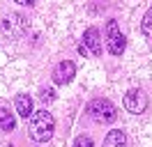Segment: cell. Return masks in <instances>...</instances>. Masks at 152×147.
Here are the masks:
<instances>
[{
  "instance_id": "cell-1",
  "label": "cell",
  "mask_w": 152,
  "mask_h": 147,
  "mask_svg": "<svg viewBox=\"0 0 152 147\" xmlns=\"http://www.w3.org/2000/svg\"><path fill=\"white\" fill-rule=\"evenodd\" d=\"M56 131V119L48 110H35L28 122V133L35 143H48Z\"/></svg>"
},
{
  "instance_id": "cell-2",
  "label": "cell",
  "mask_w": 152,
  "mask_h": 147,
  "mask_svg": "<svg viewBox=\"0 0 152 147\" xmlns=\"http://www.w3.org/2000/svg\"><path fill=\"white\" fill-rule=\"evenodd\" d=\"M88 115L95 122H99V124H111L118 117V110L108 99H95L88 103Z\"/></svg>"
},
{
  "instance_id": "cell-3",
  "label": "cell",
  "mask_w": 152,
  "mask_h": 147,
  "mask_svg": "<svg viewBox=\"0 0 152 147\" xmlns=\"http://www.w3.org/2000/svg\"><path fill=\"white\" fill-rule=\"evenodd\" d=\"M124 46H127V39H124L122 30L118 25L115 18H108L106 23V48L111 55H122L124 53Z\"/></svg>"
},
{
  "instance_id": "cell-4",
  "label": "cell",
  "mask_w": 152,
  "mask_h": 147,
  "mask_svg": "<svg viewBox=\"0 0 152 147\" xmlns=\"http://www.w3.org/2000/svg\"><path fill=\"white\" fill-rule=\"evenodd\" d=\"M26 30H28L26 16H21V14H10L7 18H2V32H5V37L19 39V37L26 35Z\"/></svg>"
},
{
  "instance_id": "cell-5",
  "label": "cell",
  "mask_w": 152,
  "mask_h": 147,
  "mask_svg": "<svg viewBox=\"0 0 152 147\" xmlns=\"http://www.w3.org/2000/svg\"><path fill=\"white\" fill-rule=\"evenodd\" d=\"M124 108L129 110V113H134V115H138V113H143V110L148 108V94L143 90H129L127 94H124Z\"/></svg>"
},
{
  "instance_id": "cell-6",
  "label": "cell",
  "mask_w": 152,
  "mask_h": 147,
  "mask_svg": "<svg viewBox=\"0 0 152 147\" xmlns=\"http://www.w3.org/2000/svg\"><path fill=\"white\" fill-rule=\"evenodd\" d=\"M74 74H76V64L72 62V60H62V62L53 69V83L67 85V83L74 78Z\"/></svg>"
},
{
  "instance_id": "cell-7",
  "label": "cell",
  "mask_w": 152,
  "mask_h": 147,
  "mask_svg": "<svg viewBox=\"0 0 152 147\" xmlns=\"http://www.w3.org/2000/svg\"><path fill=\"white\" fill-rule=\"evenodd\" d=\"M83 48L90 51V55H102V37L97 28H88L83 35Z\"/></svg>"
},
{
  "instance_id": "cell-8",
  "label": "cell",
  "mask_w": 152,
  "mask_h": 147,
  "mask_svg": "<svg viewBox=\"0 0 152 147\" xmlns=\"http://www.w3.org/2000/svg\"><path fill=\"white\" fill-rule=\"evenodd\" d=\"M14 108H16V113H19L21 117L30 119V115L35 113V108H32V97H30V94H16V97H14Z\"/></svg>"
},
{
  "instance_id": "cell-9",
  "label": "cell",
  "mask_w": 152,
  "mask_h": 147,
  "mask_svg": "<svg viewBox=\"0 0 152 147\" xmlns=\"http://www.w3.org/2000/svg\"><path fill=\"white\" fill-rule=\"evenodd\" d=\"M104 147H127V136L120 129H111L108 136L104 138Z\"/></svg>"
},
{
  "instance_id": "cell-10",
  "label": "cell",
  "mask_w": 152,
  "mask_h": 147,
  "mask_svg": "<svg viewBox=\"0 0 152 147\" xmlns=\"http://www.w3.org/2000/svg\"><path fill=\"white\" fill-rule=\"evenodd\" d=\"M14 127H16V119L12 115V110L0 108V131H14Z\"/></svg>"
},
{
  "instance_id": "cell-11",
  "label": "cell",
  "mask_w": 152,
  "mask_h": 147,
  "mask_svg": "<svg viewBox=\"0 0 152 147\" xmlns=\"http://www.w3.org/2000/svg\"><path fill=\"white\" fill-rule=\"evenodd\" d=\"M141 32L148 39H152V7L148 9V14L143 16V21H141Z\"/></svg>"
},
{
  "instance_id": "cell-12",
  "label": "cell",
  "mask_w": 152,
  "mask_h": 147,
  "mask_svg": "<svg viewBox=\"0 0 152 147\" xmlns=\"http://www.w3.org/2000/svg\"><path fill=\"white\" fill-rule=\"evenodd\" d=\"M74 147H95V143H92L90 136H78L74 140Z\"/></svg>"
},
{
  "instance_id": "cell-13",
  "label": "cell",
  "mask_w": 152,
  "mask_h": 147,
  "mask_svg": "<svg viewBox=\"0 0 152 147\" xmlns=\"http://www.w3.org/2000/svg\"><path fill=\"white\" fill-rule=\"evenodd\" d=\"M42 99H44V101H51V99H53V94H51V90H48V94L44 92V94H42Z\"/></svg>"
},
{
  "instance_id": "cell-14",
  "label": "cell",
  "mask_w": 152,
  "mask_h": 147,
  "mask_svg": "<svg viewBox=\"0 0 152 147\" xmlns=\"http://www.w3.org/2000/svg\"><path fill=\"white\" fill-rule=\"evenodd\" d=\"M14 2H19V5H32L35 0H14Z\"/></svg>"
}]
</instances>
